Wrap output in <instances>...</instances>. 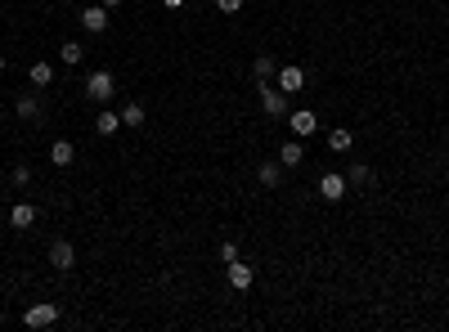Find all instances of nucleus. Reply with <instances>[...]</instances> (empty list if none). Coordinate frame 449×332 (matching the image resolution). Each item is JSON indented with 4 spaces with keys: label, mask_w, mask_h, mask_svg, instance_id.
Returning <instances> with one entry per match:
<instances>
[{
    "label": "nucleus",
    "mask_w": 449,
    "mask_h": 332,
    "mask_svg": "<svg viewBox=\"0 0 449 332\" xmlns=\"http://www.w3.org/2000/svg\"><path fill=\"white\" fill-rule=\"evenodd\" d=\"M112 94H117V77H112L108 68H99V72H90V77H85V99L108 103Z\"/></svg>",
    "instance_id": "1"
},
{
    "label": "nucleus",
    "mask_w": 449,
    "mask_h": 332,
    "mask_svg": "<svg viewBox=\"0 0 449 332\" xmlns=\"http://www.w3.org/2000/svg\"><path fill=\"white\" fill-rule=\"evenodd\" d=\"M261 108H265V117H288V94L279 90V85H270V81H261Z\"/></svg>",
    "instance_id": "2"
},
{
    "label": "nucleus",
    "mask_w": 449,
    "mask_h": 332,
    "mask_svg": "<svg viewBox=\"0 0 449 332\" xmlns=\"http://www.w3.org/2000/svg\"><path fill=\"white\" fill-rule=\"evenodd\" d=\"M23 324L27 328H54L59 324V306H54V301H36V306L23 315Z\"/></svg>",
    "instance_id": "3"
},
{
    "label": "nucleus",
    "mask_w": 449,
    "mask_h": 332,
    "mask_svg": "<svg viewBox=\"0 0 449 332\" xmlns=\"http://www.w3.org/2000/svg\"><path fill=\"white\" fill-rule=\"evenodd\" d=\"M346 175H337V171H323L319 175V198H328V202H341L346 198Z\"/></svg>",
    "instance_id": "4"
},
{
    "label": "nucleus",
    "mask_w": 449,
    "mask_h": 332,
    "mask_svg": "<svg viewBox=\"0 0 449 332\" xmlns=\"http://www.w3.org/2000/svg\"><path fill=\"white\" fill-rule=\"evenodd\" d=\"M288 126H292V135H297V139H305V135H314V130H319V117H314L310 108H292L288 112Z\"/></svg>",
    "instance_id": "5"
},
{
    "label": "nucleus",
    "mask_w": 449,
    "mask_h": 332,
    "mask_svg": "<svg viewBox=\"0 0 449 332\" xmlns=\"http://www.w3.org/2000/svg\"><path fill=\"white\" fill-rule=\"evenodd\" d=\"M81 27L90 36H103V32H108V9H103V5H85L81 9Z\"/></svg>",
    "instance_id": "6"
},
{
    "label": "nucleus",
    "mask_w": 449,
    "mask_h": 332,
    "mask_svg": "<svg viewBox=\"0 0 449 332\" xmlns=\"http://www.w3.org/2000/svg\"><path fill=\"white\" fill-rule=\"evenodd\" d=\"M225 274H229V288H234V292H247V288H252V279H256V270H252V265H243V261H229Z\"/></svg>",
    "instance_id": "7"
},
{
    "label": "nucleus",
    "mask_w": 449,
    "mask_h": 332,
    "mask_svg": "<svg viewBox=\"0 0 449 332\" xmlns=\"http://www.w3.org/2000/svg\"><path fill=\"white\" fill-rule=\"evenodd\" d=\"M274 85H279L283 94H297V90H305V72L297 68V63H288V68H279V77H274Z\"/></svg>",
    "instance_id": "8"
},
{
    "label": "nucleus",
    "mask_w": 449,
    "mask_h": 332,
    "mask_svg": "<svg viewBox=\"0 0 449 332\" xmlns=\"http://www.w3.org/2000/svg\"><path fill=\"white\" fill-rule=\"evenodd\" d=\"M50 265H54V270H59V274H68L72 265H76V247H72L68 238H59V243H54V247H50Z\"/></svg>",
    "instance_id": "9"
},
{
    "label": "nucleus",
    "mask_w": 449,
    "mask_h": 332,
    "mask_svg": "<svg viewBox=\"0 0 449 332\" xmlns=\"http://www.w3.org/2000/svg\"><path fill=\"white\" fill-rule=\"evenodd\" d=\"M9 225H14V229H32L36 225V207L32 202H14L9 207Z\"/></svg>",
    "instance_id": "10"
},
{
    "label": "nucleus",
    "mask_w": 449,
    "mask_h": 332,
    "mask_svg": "<svg viewBox=\"0 0 449 332\" xmlns=\"http://www.w3.org/2000/svg\"><path fill=\"white\" fill-rule=\"evenodd\" d=\"M256 180H261V189H279L283 184V162H261L256 166Z\"/></svg>",
    "instance_id": "11"
},
{
    "label": "nucleus",
    "mask_w": 449,
    "mask_h": 332,
    "mask_svg": "<svg viewBox=\"0 0 449 332\" xmlns=\"http://www.w3.org/2000/svg\"><path fill=\"white\" fill-rule=\"evenodd\" d=\"M50 162H54V166H72V162H76L72 139H54V144H50Z\"/></svg>",
    "instance_id": "12"
},
{
    "label": "nucleus",
    "mask_w": 449,
    "mask_h": 332,
    "mask_svg": "<svg viewBox=\"0 0 449 332\" xmlns=\"http://www.w3.org/2000/svg\"><path fill=\"white\" fill-rule=\"evenodd\" d=\"M144 121H149V112H144V103H139V99H130L126 108H121V126L139 130V126H144Z\"/></svg>",
    "instance_id": "13"
},
{
    "label": "nucleus",
    "mask_w": 449,
    "mask_h": 332,
    "mask_svg": "<svg viewBox=\"0 0 449 332\" xmlns=\"http://www.w3.org/2000/svg\"><path fill=\"white\" fill-rule=\"evenodd\" d=\"M279 162H283V166H301V162H305V148H301V139H288V144L279 148Z\"/></svg>",
    "instance_id": "14"
},
{
    "label": "nucleus",
    "mask_w": 449,
    "mask_h": 332,
    "mask_svg": "<svg viewBox=\"0 0 449 332\" xmlns=\"http://www.w3.org/2000/svg\"><path fill=\"white\" fill-rule=\"evenodd\" d=\"M117 126H121V112H112V108H103L99 117H94V130H99V135H117Z\"/></svg>",
    "instance_id": "15"
},
{
    "label": "nucleus",
    "mask_w": 449,
    "mask_h": 332,
    "mask_svg": "<svg viewBox=\"0 0 449 332\" xmlns=\"http://www.w3.org/2000/svg\"><path fill=\"white\" fill-rule=\"evenodd\" d=\"M252 77H256V81H274V77H279V63H274L270 54H261V59L252 63Z\"/></svg>",
    "instance_id": "16"
},
{
    "label": "nucleus",
    "mask_w": 449,
    "mask_h": 332,
    "mask_svg": "<svg viewBox=\"0 0 449 332\" xmlns=\"http://www.w3.org/2000/svg\"><path fill=\"white\" fill-rule=\"evenodd\" d=\"M14 112H18L23 121H36V117H41V99H36V94H23V99L14 103Z\"/></svg>",
    "instance_id": "17"
},
{
    "label": "nucleus",
    "mask_w": 449,
    "mask_h": 332,
    "mask_svg": "<svg viewBox=\"0 0 449 332\" xmlns=\"http://www.w3.org/2000/svg\"><path fill=\"white\" fill-rule=\"evenodd\" d=\"M350 144H355V135H350L346 126H332V130H328V148H332V153H346Z\"/></svg>",
    "instance_id": "18"
},
{
    "label": "nucleus",
    "mask_w": 449,
    "mask_h": 332,
    "mask_svg": "<svg viewBox=\"0 0 449 332\" xmlns=\"http://www.w3.org/2000/svg\"><path fill=\"white\" fill-rule=\"evenodd\" d=\"M346 184H350V189H364V184H373V171H368L364 162H355V166L346 171Z\"/></svg>",
    "instance_id": "19"
},
{
    "label": "nucleus",
    "mask_w": 449,
    "mask_h": 332,
    "mask_svg": "<svg viewBox=\"0 0 449 332\" xmlns=\"http://www.w3.org/2000/svg\"><path fill=\"white\" fill-rule=\"evenodd\" d=\"M27 77H32V85H54V63H32V72H27Z\"/></svg>",
    "instance_id": "20"
},
{
    "label": "nucleus",
    "mask_w": 449,
    "mask_h": 332,
    "mask_svg": "<svg viewBox=\"0 0 449 332\" xmlns=\"http://www.w3.org/2000/svg\"><path fill=\"white\" fill-rule=\"evenodd\" d=\"M81 54H85L81 41H63V45H59V59L68 63V68H76V63H81Z\"/></svg>",
    "instance_id": "21"
},
{
    "label": "nucleus",
    "mask_w": 449,
    "mask_h": 332,
    "mask_svg": "<svg viewBox=\"0 0 449 332\" xmlns=\"http://www.w3.org/2000/svg\"><path fill=\"white\" fill-rule=\"evenodd\" d=\"M9 180H14V184H18V189H23V184H27V180H32V166H27V162H18V166H14V175H9Z\"/></svg>",
    "instance_id": "22"
},
{
    "label": "nucleus",
    "mask_w": 449,
    "mask_h": 332,
    "mask_svg": "<svg viewBox=\"0 0 449 332\" xmlns=\"http://www.w3.org/2000/svg\"><path fill=\"white\" fill-rule=\"evenodd\" d=\"M243 5H247V0H216V9H221V14H238Z\"/></svg>",
    "instance_id": "23"
},
{
    "label": "nucleus",
    "mask_w": 449,
    "mask_h": 332,
    "mask_svg": "<svg viewBox=\"0 0 449 332\" xmlns=\"http://www.w3.org/2000/svg\"><path fill=\"white\" fill-rule=\"evenodd\" d=\"M221 261H225V265H229V261H238V243H229V238L221 243Z\"/></svg>",
    "instance_id": "24"
},
{
    "label": "nucleus",
    "mask_w": 449,
    "mask_h": 332,
    "mask_svg": "<svg viewBox=\"0 0 449 332\" xmlns=\"http://www.w3.org/2000/svg\"><path fill=\"white\" fill-rule=\"evenodd\" d=\"M99 5H103V9H108V14H112V9H117V5H121V0H99Z\"/></svg>",
    "instance_id": "25"
},
{
    "label": "nucleus",
    "mask_w": 449,
    "mask_h": 332,
    "mask_svg": "<svg viewBox=\"0 0 449 332\" xmlns=\"http://www.w3.org/2000/svg\"><path fill=\"white\" fill-rule=\"evenodd\" d=\"M162 5H167V9H180V5H185V0H162Z\"/></svg>",
    "instance_id": "26"
},
{
    "label": "nucleus",
    "mask_w": 449,
    "mask_h": 332,
    "mask_svg": "<svg viewBox=\"0 0 449 332\" xmlns=\"http://www.w3.org/2000/svg\"><path fill=\"white\" fill-rule=\"evenodd\" d=\"M5 68H9V59H5V54H0V72H5Z\"/></svg>",
    "instance_id": "27"
}]
</instances>
